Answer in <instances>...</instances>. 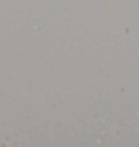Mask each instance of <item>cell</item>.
Segmentation results:
<instances>
[]
</instances>
